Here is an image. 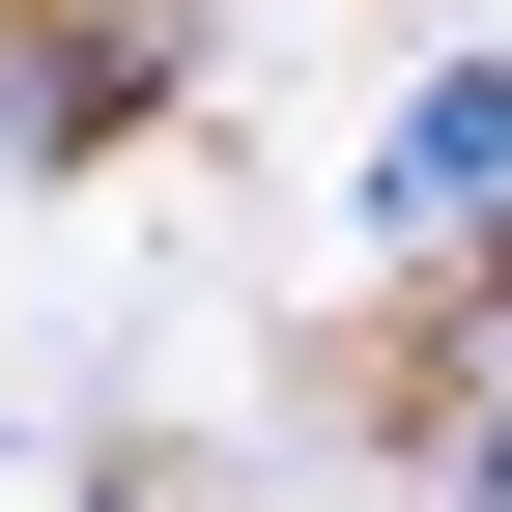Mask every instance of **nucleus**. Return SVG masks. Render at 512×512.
Segmentation results:
<instances>
[{
  "mask_svg": "<svg viewBox=\"0 0 512 512\" xmlns=\"http://www.w3.org/2000/svg\"><path fill=\"white\" fill-rule=\"evenodd\" d=\"M370 256L512 285V57H427V86H399V143H370Z\"/></svg>",
  "mask_w": 512,
  "mask_h": 512,
  "instance_id": "obj_1",
  "label": "nucleus"
},
{
  "mask_svg": "<svg viewBox=\"0 0 512 512\" xmlns=\"http://www.w3.org/2000/svg\"><path fill=\"white\" fill-rule=\"evenodd\" d=\"M171 0H0V171H86V143H143L171 114Z\"/></svg>",
  "mask_w": 512,
  "mask_h": 512,
  "instance_id": "obj_2",
  "label": "nucleus"
},
{
  "mask_svg": "<svg viewBox=\"0 0 512 512\" xmlns=\"http://www.w3.org/2000/svg\"><path fill=\"white\" fill-rule=\"evenodd\" d=\"M427 427H456V484H512V370H456V399H427Z\"/></svg>",
  "mask_w": 512,
  "mask_h": 512,
  "instance_id": "obj_3",
  "label": "nucleus"
},
{
  "mask_svg": "<svg viewBox=\"0 0 512 512\" xmlns=\"http://www.w3.org/2000/svg\"><path fill=\"white\" fill-rule=\"evenodd\" d=\"M86 512H114V484H86Z\"/></svg>",
  "mask_w": 512,
  "mask_h": 512,
  "instance_id": "obj_4",
  "label": "nucleus"
}]
</instances>
